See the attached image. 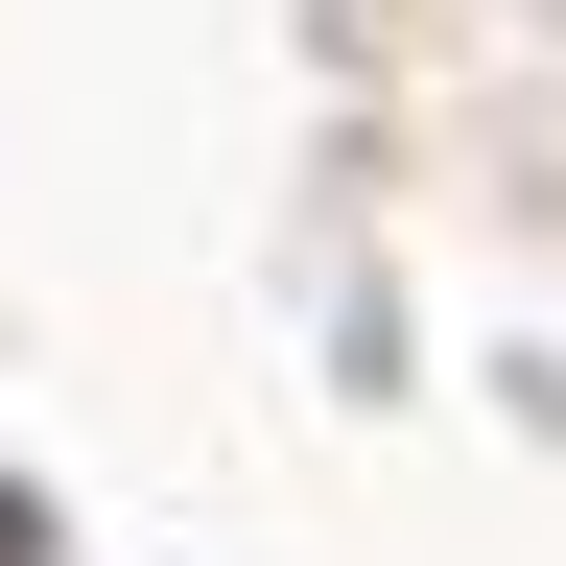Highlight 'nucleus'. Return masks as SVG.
Here are the masks:
<instances>
[]
</instances>
